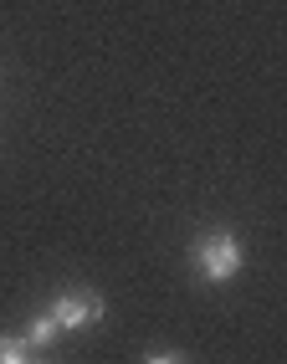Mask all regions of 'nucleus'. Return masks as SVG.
Listing matches in <instances>:
<instances>
[{"label":"nucleus","instance_id":"f257e3e1","mask_svg":"<svg viewBox=\"0 0 287 364\" xmlns=\"http://www.w3.org/2000/svg\"><path fill=\"white\" fill-rule=\"evenodd\" d=\"M195 272L205 282H231L236 272H242V241H236L231 231H210L195 241Z\"/></svg>","mask_w":287,"mask_h":364},{"label":"nucleus","instance_id":"f03ea898","mask_svg":"<svg viewBox=\"0 0 287 364\" xmlns=\"http://www.w3.org/2000/svg\"><path fill=\"white\" fill-rule=\"evenodd\" d=\"M52 323L62 328V333H72V328H87V323H98L103 318V298L98 293H77V287H67V293H57L52 298Z\"/></svg>","mask_w":287,"mask_h":364},{"label":"nucleus","instance_id":"7ed1b4c3","mask_svg":"<svg viewBox=\"0 0 287 364\" xmlns=\"http://www.w3.org/2000/svg\"><path fill=\"white\" fill-rule=\"evenodd\" d=\"M57 333H62V328L52 323V313H41V318H36V323H31L26 333H21V338H26V344H31V349H46V344H52V338H57Z\"/></svg>","mask_w":287,"mask_h":364},{"label":"nucleus","instance_id":"20e7f679","mask_svg":"<svg viewBox=\"0 0 287 364\" xmlns=\"http://www.w3.org/2000/svg\"><path fill=\"white\" fill-rule=\"evenodd\" d=\"M0 364H31V344L26 338H0Z\"/></svg>","mask_w":287,"mask_h":364},{"label":"nucleus","instance_id":"39448f33","mask_svg":"<svg viewBox=\"0 0 287 364\" xmlns=\"http://www.w3.org/2000/svg\"><path fill=\"white\" fill-rule=\"evenodd\" d=\"M144 364H180V359H175V354H149Z\"/></svg>","mask_w":287,"mask_h":364}]
</instances>
